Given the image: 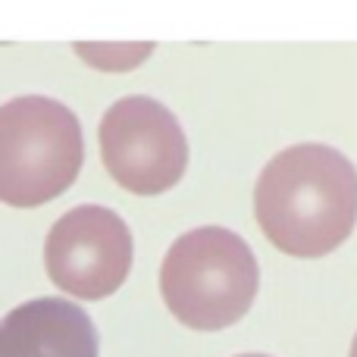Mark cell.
Here are the masks:
<instances>
[{
	"label": "cell",
	"instance_id": "1",
	"mask_svg": "<svg viewBox=\"0 0 357 357\" xmlns=\"http://www.w3.org/2000/svg\"><path fill=\"white\" fill-rule=\"evenodd\" d=\"M254 220L289 257H326L357 222V169L329 144H295L273 157L254 185Z\"/></svg>",
	"mask_w": 357,
	"mask_h": 357
},
{
	"label": "cell",
	"instance_id": "7",
	"mask_svg": "<svg viewBox=\"0 0 357 357\" xmlns=\"http://www.w3.org/2000/svg\"><path fill=\"white\" fill-rule=\"evenodd\" d=\"M348 357H357V333H354V339H351V354Z\"/></svg>",
	"mask_w": 357,
	"mask_h": 357
},
{
	"label": "cell",
	"instance_id": "4",
	"mask_svg": "<svg viewBox=\"0 0 357 357\" xmlns=\"http://www.w3.org/2000/svg\"><path fill=\"white\" fill-rule=\"evenodd\" d=\"M100 157L107 173L132 195H163L188 167V142L178 119L160 100L132 94L100 119Z\"/></svg>",
	"mask_w": 357,
	"mask_h": 357
},
{
	"label": "cell",
	"instance_id": "8",
	"mask_svg": "<svg viewBox=\"0 0 357 357\" xmlns=\"http://www.w3.org/2000/svg\"><path fill=\"white\" fill-rule=\"evenodd\" d=\"M238 357H270V354H238Z\"/></svg>",
	"mask_w": 357,
	"mask_h": 357
},
{
	"label": "cell",
	"instance_id": "2",
	"mask_svg": "<svg viewBox=\"0 0 357 357\" xmlns=\"http://www.w3.org/2000/svg\"><path fill=\"white\" fill-rule=\"evenodd\" d=\"M257 257L241 235L201 226L178 235L160 266V291L178 323L216 333L251 310L257 298Z\"/></svg>",
	"mask_w": 357,
	"mask_h": 357
},
{
	"label": "cell",
	"instance_id": "3",
	"mask_svg": "<svg viewBox=\"0 0 357 357\" xmlns=\"http://www.w3.org/2000/svg\"><path fill=\"white\" fill-rule=\"evenodd\" d=\"M82 126L60 100L29 94L0 107V201L41 207L79 178Z\"/></svg>",
	"mask_w": 357,
	"mask_h": 357
},
{
	"label": "cell",
	"instance_id": "5",
	"mask_svg": "<svg viewBox=\"0 0 357 357\" xmlns=\"http://www.w3.org/2000/svg\"><path fill=\"white\" fill-rule=\"evenodd\" d=\"M54 285L79 301H100L126 282L132 270V232L123 216L100 204L63 213L44 245Z\"/></svg>",
	"mask_w": 357,
	"mask_h": 357
},
{
	"label": "cell",
	"instance_id": "6",
	"mask_svg": "<svg viewBox=\"0 0 357 357\" xmlns=\"http://www.w3.org/2000/svg\"><path fill=\"white\" fill-rule=\"evenodd\" d=\"M0 357H98V333L79 304L35 298L0 320Z\"/></svg>",
	"mask_w": 357,
	"mask_h": 357
}]
</instances>
